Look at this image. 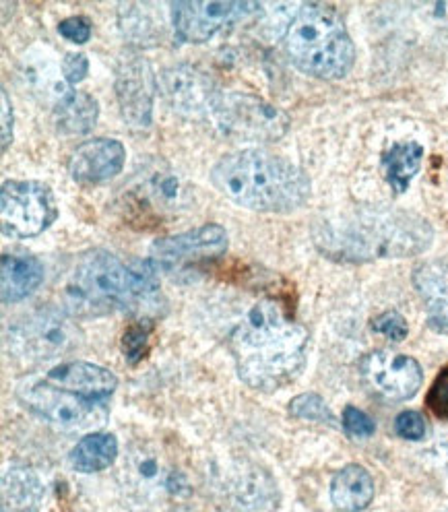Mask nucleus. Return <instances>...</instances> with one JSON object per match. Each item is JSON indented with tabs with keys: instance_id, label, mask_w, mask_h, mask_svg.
Here are the masks:
<instances>
[{
	"instance_id": "1",
	"label": "nucleus",
	"mask_w": 448,
	"mask_h": 512,
	"mask_svg": "<svg viewBox=\"0 0 448 512\" xmlns=\"http://www.w3.org/2000/svg\"><path fill=\"white\" fill-rule=\"evenodd\" d=\"M312 240L335 263H370L426 252L434 230L418 213L362 205L320 217L312 228Z\"/></svg>"
},
{
	"instance_id": "2",
	"label": "nucleus",
	"mask_w": 448,
	"mask_h": 512,
	"mask_svg": "<svg viewBox=\"0 0 448 512\" xmlns=\"http://www.w3.org/2000/svg\"><path fill=\"white\" fill-rule=\"evenodd\" d=\"M308 331L273 300L256 302L230 335L236 372L246 387L275 393L306 366Z\"/></svg>"
},
{
	"instance_id": "3",
	"label": "nucleus",
	"mask_w": 448,
	"mask_h": 512,
	"mask_svg": "<svg viewBox=\"0 0 448 512\" xmlns=\"http://www.w3.org/2000/svg\"><path fill=\"white\" fill-rule=\"evenodd\" d=\"M211 182L228 201L256 213H292L312 195L310 178L300 166L263 149L219 157Z\"/></svg>"
},
{
	"instance_id": "4",
	"label": "nucleus",
	"mask_w": 448,
	"mask_h": 512,
	"mask_svg": "<svg viewBox=\"0 0 448 512\" xmlns=\"http://www.w3.org/2000/svg\"><path fill=\"white\" fill-rule=\"evenodd\" d=\"M157 294L159 279L151 261L124 263L116 254L98 248L77 261L64 285V304L73 314L104 316L137 308Z\"/></svg>"
},
{
	"instance_id": "5",
	"label": "nucleus",
	"mask_w": 448,
	"mask_h": 512,
	"mask_svg": "<svg viewBox=\"0 0 448 512\" xmlns=\"http://www.w3.org/2000/svg\"><path fill=\"white\" fill-rule=\"evenodd\" d=\"M283 50L298 71L325 81L343 79L356 62L341 13L318 3L298 7L283 34Z\"/></svg>"
},
{
	"instance_id": "6",
	"label": "nucleus",
	"mask_w": 448,
	"mask_h": 512,
	"mask_svg": "<svg viewBox=\"0 0 448 512\" xmlns=\"http://www.w3.org/2000/svg\"><path fill=\"white\" fill-rule=\"evenodd\" d=\"M213 120L223 135L240 141L273 143L290 131V116L261 95L242 91H221Z\"/></svg>"
},
{
	"instance_id": "7",
	"label": "nucleus",
	"mask_w": 448,
	"mask_h": 512,
	"mask_svg": "<svg viewBox=\"0 0 448 512\" xmlns=\"http://www.w3.org/2000/svg\"><path fill=\"white\" fill-rule=\"evenodd\" d=\"M0 219L11 238H36L58 219V205L48 184L7 180L0 188Z\"/></svg>"
},
{
	"instance_id": "8",
	"label": "nucleus",
	"mask_w": 448,
	"mask_h": 512,
	"mask_svg": "<svg viewBox=\"0 0 448 512\" xmlns=\"http://www.w3.org/2000/svg\"><path fill=\"white\" fill-rule=\"evenodd\" d=\"M17 395L31 413L62 430H91L106 422L108 409L104 403L62 391L48 380H27Z\"/></svg>"
},
{
	"instance_id": "9",
	"label": "nucleus",
	"mask_w": 448,
	"mask_h": 512,
	"mask_svg": "<svg viewBox=\"0 0 448 512\" xmlns=\"http://www.w3.org/2000/svg\"><path fill=\"white\" fill-rule=\"evenodd\" d=\"M9 341L19 358L42 362L69 354L81 343V333L67 316L46 308L13 325L9 329Z\"/></svg>"
},
{
	"instance_id": "10",
	"label": "nucleus",
	"mask_w": 448,
	"mask_h": 512,
	"mask_svg": "<svg viewBox=\"0 0 448 512\" xmlns=\"http://www.w3.org/2000/svg\"><path fill=\"white\" fill-rule=\"evenodd\" d=\"M256 13H263L261 5L238 0H178L170 5L174 34L186 44H203L221 27Z\"/></svg>"
},
{
	"instance_id": "11",
	"label": "nucleus",
	"mask_w": 448,
	"mask_h": 512,
	"mask_svg": "<svg viewBox=\"0 0 448 512\" xmlns=\"http://www.w3.org/2000/svg\"><path fill=\"white\" fill-rule=\"evenodd\" d=\"M157 91L162 93L166 104L180 116L201 120L215 112L221 98L215 81L190 64H174L157 77Z\"/></svg>"
},
{
	"instance_id": "12",
	"label": "nucleus",
	"mask_w": 448,
	"mask_h": 512,
	"mask_svg": "<svg viewBox=\"0 0 448 512\" xmlns=\"http://www.w3.org/2000/svg\"><path fill=\"white\" fill-rule=\"evenodd\" d=\"M360 372L372 393L393 403L418 395L424 382V370L418 360L387 349L368 354L360 364Z\"/></svg>"
},
{
	"instance_id": "13",
	"label": "nucleus",
	"mask_w": 448,
	"mask_h": 512,
	"mask_svg": "<svg viewBox=\"0 0 448 512\" xmlns=\"http://www.w3.org/2000/svg\"><path fill=\"white\" fill-rule=\"evenodd\" d=\"M114 91L122 120L133 128H147L153 120L157 75L141 54L124 56L116 67Z\"/></svg>"
},
{
	"instance_id": "14",
	"label": "nucleus",
	"mask_w": 448,
	"mask_h": 512,
	"mask_svg": "<svg viewBox=\"0 0 448 512\" xmlns=\"http://www.w3.org/2000/svg\"><path fill=\"white\" fill-rule=\"evenodd\" d=\"M230 244L226 228L217 223H205L201 228L188 230L184 234L159 238L151 244V263L155 269H174L184 263L211 261L226 254Z\"/></svg>"
},
{
	"instance_id": "15",
	"label": "nucleus",
	"mask_w": 448,
	"mask_h": 512,
	"mask_svg": "<svg viewBox=\"0 0 448 512\" xmlns=\"http://www.w3.org/2000/svg\"><path fill=\"white\" fill-rule=\"evenodd\" d=\"M126 164V149L116 139H91L81 143L71 159L69 174L79 184H102L116 178Z\"/></svg>"
},
{
	"instance_id": "16",
	"label": "nucleus",
	"mask_w": 448,
	"mask_h": 512,
	"mask_svg": "<svg viewBox=\"0 0 448 512\" xmlns=\"http://www.w3.org/2000/svg\"><path fill=\"white\" fill-rule=\"evenodd\" d=\"M46 380L62 391H69L77 397L98 403L110 399L118 387V378L114 372L89 362L58 364L48 370Z\"/></svg>"
},
{
	"instance_id": "17",
	"label": "nucleus",
	"mask_w": 448,
	"mask_h": 512,
	"mask_svg": "<svg viewBox=\"0 0 448 512\" xmlns=\"http://www.w3.org/2000/svg\"><path fill=\"white\" fill-rule=\"evenodd\" d=\"M411 281L428 312L430 327L448 335V259H432L418 265Z\"/></svg>"
},
{
	"instance_id": "18",
	"label": "nucleus",
	"mask_w": 448,
	"mask_h": 512,
	"mask_svg": "<svg viewBox=\"0 0 448 512\" xmlns=\"http://www.w3.org/2000/svg\"><path fill=\"white\" fill-rule=\"evenodd\" d=\"M44 281V267L34 254L13 250L5 252L0 261V290L3 302L15 304L34 294Z\"/></svg>"
},
{
	"instance_id": "19",
	"label": "nucleus",
	"mask_w": 448,
	"mask_h": 512,
	"mask_svg": "<svg viewBox=\"0 0 448 512\" xmlns=\"http://www.w3.org/2000/svg\"><path fill=\"white\" fill-rule=\"evenodd\" d=\"M100 104L87 91L69 89L54 104V124L62 135H87L98 124Z\"/></svg>"
},
{
	"instance_id": "20",
	"label": "nucleus",
	"mask_w": 448,
	"mask_h": 512,
	"mask_svg": "<svg viewBox=\"0 0 448 512\" xmlns=\"http://www.w3.org/2000/svg\"><path fill=\"white\" fill-rule=\"evenodd\" d=\"M331 500L341 512H360L374 500V479L362 465H345L331 484Z\"/></svg>"
},
{
	"instance_id": "21",
	"label": "nucleus",
	"mask_w": 448,
	"mask_h": 512,
	"mask_svg": "<svg viewBox=\"0 0 448 512\" xmlns=\"http://www.w3.org/2000/svg\"><path fill=\"white\" fill-rule=\"evenodd\" d=\"M424 162V147L420 143L405 141V143H395L391 149L382 153V170L384 178H387L389 186L401 195L405 192L413 180V176L420 172Z\"/></svg>"
},
{
	"instance_id": "22",
	"label": "nucleus",
	"mask_w": 448,
	"mask_h": 512,
	"mask_svg": "<svg viewBox=\"0 0 448 512\" xmlns=\"http://www.w3.org/2000/svg\"><path fill=\"white\" fill-rule=\"evenodd\" d=\"M118 457V440L110 432H91L83 436L69 455V463L79 473H98L108 469Z\"/></svg>"
},
{
	"instance_id": "23",
	"label": "nucleus",
	"mask_w": 448,
	"mask_h": 512,
	"mask_svg": "<svg viewBox=\"0 0 448 512\" xmlns=\"http://www.w3.org/2000/svg\"><path fill=\"white\" fill-rule=\"evenodd\" d=\"M44 500V486L38 475L15 467L3 479V512H34Z\"/></svg>"
},
{
	"instance_id": "24",
	"label": "nucleus",
	"mask_w": 448,
	"mask_h": 512,
	"mask_svg": "<svg viewBox=\"0 0 448 512\" xmlns=\"http://www.w3.org/2000/svg\"><path fill=\"white\" fill-rule=\"evenodd\" d=\"M155 7L151 5H120L118 25L126 40H131L139 46H149L157 42V36H162L164 25L155 21Z\"/></svg>"
},
{
	"instance_id": "25",
	"label": "nucleus",
	"mask_w": 448,
	"mask_h": 512,
	"mask_svg": "<svg viewBox=\"0 0 448 512\" xmlns=\"http://www.w3.org/2000/svg\"><path fill=\"white\" fill-rule=\"evenodd\" d=\"M153 331V323L149 318H141L128 327L122 335V354L131 364H139L147 354L149 337Z\"/></svg>"
},
{
	"instance_id": "26",
	"label": "nucleus",
	"mask_w": 448,
	"mask_h": 512,
	"mask_svg": "<svg viewBox=\"0 0 448 512\" xmlns=\"http://www.w3.org/2000/svg\"><path fill=\"white\" fill-rule=\"evenodd\" d=\"M290 413L294 418L308 420V422H318V424H329L335 426V415L329 409V405L323 401V397H318L314 393L298 395L290 403Z\"/></svg>"
},
{
	"instance_id": "27",
	"label": "nucleus",
	"mask_w": 448,
	"mask_h": 512,
	"mask_svg": "<svg viewBox=\"0 0 448 512\" xmlns=\"http://www.w3.org/2000/svg\"><path fill=\"white\" fill-rule=\"evenodd\" d=\"M372 329H374L378 335L387 337V339H391V341H395V343L403 341V339L409 335L407 320H405L399 312H395V310L382 312L380 316H376V318L372 320Z\"/></svg>"
},
{
	"instance_id": "28",
	"label": "nucleus",
	"mask_w": 448,
	"mask_h": 512,
	"mask_svg": "<svg viewBox=\"0 0 448 512\" xmlns=\"http://www.w3.org/2000/svg\"><path fill=\"white\" fill-rule=\"evenodd\" d=\"M58 34L73 44H87L93 34V21L85 15H73L58 23Z\"/></svg>"
},
{
	"instance_id": "29",
	"label": "nucleus",
	"mask_w": 448,
	"mask_h": 512,
	"mask_svg": "<svg viewBox=\"0 0 448 512\" xmlns=\"http://www.w3.org/2000/svg\"><path fill=\"white\" fill-rule=\"evenodd\" d=\"M426 405L436 415V418L448 422V368H444L436 376L432 389L428 391Z\"/></svg>"
},
{
	"instance_id": "30",
	"label": "nucleus",
	"mask_w": 448,
	"mask_h": 512,
	"mask_svg": "<svg viewBox=\"0 0 448 512\" xmlns=\"http://www.w3.org/2000/svg\"><path fill=\"white\" fill-rule=\"evenodd\" d=\"M395 430L405 440H424L428 434V424L418 411H403L397 415Z\"/></svg>"
},
{
	"instance_id": "31",
	"label": "nucleus",
	"mask_w": 448,
	"mask_h": 512,
	"mask_svg": "<svg viewBox=\"0 0 448 512\" xmlns=\"http://www.w3.org/2000/svg\"><path fill=\"white\" fill-rule=\"evenodd\" d=\"M343 428L347 434L356 438H368L374 434L376 424L368 413H364L358 407H345L343 411Z\"/></svg>"
},
{
	"instance_id": "32",
	"label": "nucleus",
	"mask_w": 448,
	"mask_h": 512,
	"mask_svg": "<svg viewBox=\"0 0 448 512\" xmlns=\"http://www.w3.org/2000/svg\"><path fill=\"white\" fill-rule=\"evenodd\" d=\"M60 69H62V79L71 87H75L89 75V58L83 52H71L62 58Z\"/></svg>"
},
{
	"instance_id": "33",
	"label": "nucleus",
	"mask_w": 448,
	"mask_h": 512,
	"mask_svg": "<svg viewBox=\"0 0 448 512\" xmlns=\"http://www.w3.org/2000/svg\"><path fill=\"white\" fill-rule=\"evenodd\" d=\"M0 95H3V151H7L13 143V106L7 89L0 91Z\"/></svg>"
},
{
	"instance_id": "34",
	"label": "nucleus",
	"mask_w": 448,
	"mask_h": 512,
	"mask_svg": "<svg viewBox=\"0 0 448 512\" xmlns=\"http://www.w3.org/2000/svg\"><path fill=\"white\" fill-rule=\"evenodd\" d=\"M170 512H195V510H190V508H174Z\"/></svg>"
},
{
	"instance_id": "35",
	"label": "nucleus",
	"mask_w": 448,
	"mask_h": 512,
	"mask_svg": "<svg viewBox=\"0 0 448 512\" xmlns=\"http://www.w3.org/2000/svg\"><path fill=\"white\" fill-rule=\"evenodd\" d=\"M444 512H448V510H444Z\"/></svg>"
}]
</instances>
